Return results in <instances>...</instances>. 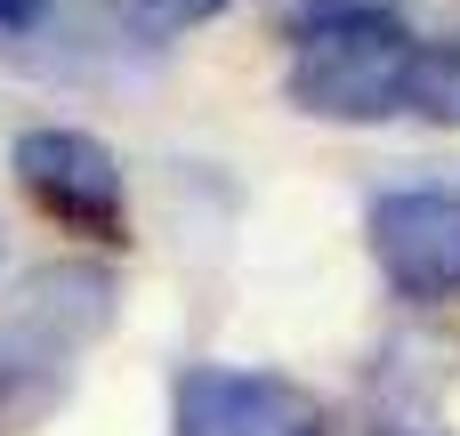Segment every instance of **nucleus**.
<instances>
[{
  "mask_svg": "<svg viewBox=\"0 0 460 436\" xmlns=\"http://www.w3.org/2000/svg\"><path fill=\"white\" fill-rule=\"evenodd\" d=\"M420 40L404 32V16H364V24H323L299 40L283 97L315 121H388L404 113V81H412Z\"/></svg>",
  "mask_w": 460,
  "mask_h": 436,
  "instance_id": "nucleus-1",
  "label": "nucleus"
},
{
  "mask_svg": "<svg viewBox=\"0 0 460 436\" xmlns=\"http://www.w3.org/2000/svg\"><path fill=\"white\" fill-rule=\"evenodd\" d=\"M8 170L24 186V202L49 210L65 235L129 243V186H121V162H113L105 138H89V129H24L8 146Z\"/></svg>",
  "mask_w": 460,
  "mask_h": 436,
  "instance_id": "nucleus-2",
  "label": "nucleus"
},
{
  "mask_svg": "<svg viewBox=\"0 0 460 436\" xmlns=\"http://www.w3.org/2000/svg\"><path fill=\"white\" fill-rule=\"evenodd\" d=\"M170 421H178V436H332V405L283 372L186 364Z\"/></svg>",
  "mask_w": 460,
  "mask_h": 436,
  "instance_id": "nucleus-3",
  "label": "nucleus"
},
{
  "mask_svg": "<svg viewBox=\"0 0 460 436\" xmlns=\"http://www.w3.org/2000/svg\"><path fill=\"white\" fill-rule=\"evenodd\" d=\"M364 235H372V267L388 275L396 299H412V307L460 299V194H437V186L380 194Z\"/></svg>",
  "mask_w": 460,
  "mask_h": 436,
  "instance_id": "nucleus-4",
  "label": "nucleus"
},
{
  "mask_svg": "<svg viewBox=\"0 0 460 436\" xmlns=\"http://www.w3.org/2000/svg\"><path fill=\"white\" fill-rule=\"evenodd\" d=\"M8 316H24L40 340H57L65 356H81L89 340L113 332L121 283H113V267H97V259H49V267H32V275L16 283Z\"/></svg>",
  "mask_w": 460,
  "mask_h": 436,
  "instance_id": "nucleus-5",
  "label": "nucleus"
},
{
  "mask_svg": "<svg viewBox=\"0 0 460 436\" xmlns=\"http://www.w3.org/2000/svg\"><path fill=\"white\" fill-rule=\"evenodd\" d=\"M460 372V340L445 332H404L388 340L372 372V436H437V405Z\"/></svg>",
  "mask_w": 460,
  "mask_h": 436,
  "instance_id": "nucleus-6",
  "label": "nucleus"
},
{
  "mask_svg": "<svg viewBox=\"0 0 460 436\" xmlns=\"http://www.w3.org/2000/svg\"><path fill=\"white\" fill-rule=\"evenodd\" d=\"M404 113L460 129V40H420L412 57V81H404Z\"/></svg>",
  "mask_w": 460,
  "mask_h": 436,
  "instance_id": "nucleus-7",
  "label": "nucleus"
},
{
  "mask_svg": "<svg viewBox=\"0 0 460 436\" xmlns=\"http://www.w3.org/2000/svg\"><path fill=\"white\" fill-rule=\"evenodd\" d=\"M105 8H113V24L137 32V40H178V32L210 24L226 0H105Z\"/></svg>",
  "mask_w": 460,
  "mask_h": 436,
  "instance_id": "nucleus-8",
  "label": "nucleus"
},
{
  "mask_svg": "<svg viewBox=\"0 0 460 436\" xmlns=\"http://www.w3.org/2000/svg\"><path fill=\"white\" fill-rule=\"evenodd\" d=\"M364 16H396V0H275V24L291 40H307L323 24H364Z\"/></svg>",
  "mask_w": 460,
  "mask_h": 436,
  "instance_id": "nucleus-9",
  "label": "nucleus"
},
{
  "mask_svg": "<svg viewBox=\"0 0 460 436\" xmlns=\"http://www.w3.org/2000/svg\"><path fill=\"white\" fill-rule=\"evenodd\" d=\"M57 0H0V32H24V24H40Z\"/></svg>",
  "mask_w": 460,
  "mask_h": 436,
  "instance_id": "nucleus-10",
  "label": "nucleus"
},
{
  "mask_svg": "<svg viewBox=\"0 0 460 436\" xmlns=\"http://www.w3.org/2000/svg\"><path fill=\"white\" fill-rule=\"evenodd\" d=\"M0 251H8V243H0Z\"/></svg>",
  "mask_w": 460,
  "mask_h": 436,
  "instance_id": "nucleus-11",
  "label": "nucleus"
}]
</instances>
